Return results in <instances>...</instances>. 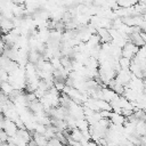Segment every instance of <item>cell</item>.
<instances>
[{"label":"cell","instance_id":"6da1fadb","mask_svg":"<svg viewBox=\"0 0 146 146\" xmlns=\"http://www.w3.org/2000/svg\"><path fill=\"white\" fill-rule=\"evenodd\" d=\"M138 50H139L138 47H136V46H133L132 43L128 42V43H125V44L123 46L121 54H122V57H123V58H127V59L131 60V59L136 56V54L138 52Z\"/></svg>","mask_w":146,"mask_h":146}]
</instances>
